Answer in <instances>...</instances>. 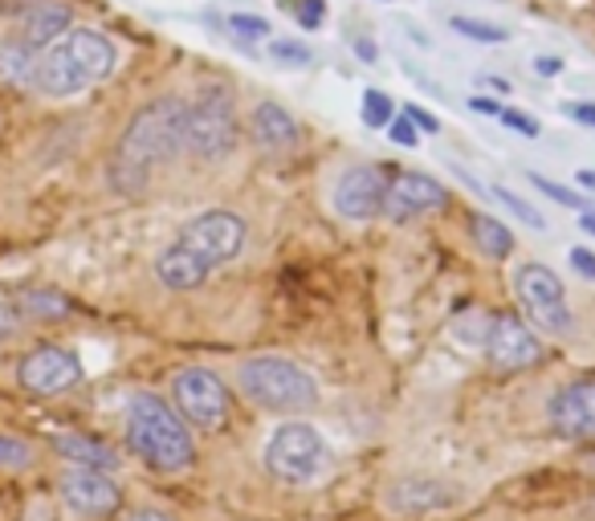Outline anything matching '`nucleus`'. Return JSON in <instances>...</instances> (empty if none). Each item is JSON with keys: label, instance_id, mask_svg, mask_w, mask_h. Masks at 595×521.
<instances>
[{"label": "nucleus", "instance_id": "nucleus-39", "mask_svg": "<svg viewBox=\"0 0 595 521\" xmlns=\"http://www.w3.org/2000/svg\"><path fill=\"white\" fill-rule=\"evenodd\" d=\"M469 106H474V110H481V115H493V118H497V110H502V102L481 99V94H477V99H469Z\"/></svg>", "mask_w": 595, "mask_h": 521}, {"label": "nucleus", "instance_id": "nucleus-5", "mask_svg": "<svg viewBox=\"0 0 595 521\" xmlns=\"http://www.w3.org/2000/svg\"><path fill=\"white\" fill-rule=\"evenodd\" d=\"M241 391L270 412H307L319 404V383L307 367L282 354H257L241 367Z\"/></svg>", "mask_w": 595, "mask_h": 521}, {"label": "nucleus", "instance_id": "nucleus-12", "mask_svg": "<svg viewBox=\"0 0 595 521\" xmlns=\"http://www.w3.org/2000/svg\"><path fill=\"white\" fill-rule=\"evenodd\" d=\"M62 497L74 513H82V518H111L115 509L122 505V493L119 485L99 469H66L62 472Z\"/></svg>", "mask_w": 595, "mask_h": 521}, {"label": "nucleus", "instance_id": "nucleus-25", "mask_svg": "<svg viewBox=\"0 0 595 521\" xmlns=\"http://www.w3.org/2000/svg\"><path fill=\"white\" fill-rule=\"evenodd\" d=\"M270 57L277 62V66H310L314 62V53L302 45V41H289V37H277V41H270Z\"/></svg>", "mask_w": 595, "mask_h": 521}, {"label": "nucleus", "instance_id": "nucleus-21", "mask_svg": "<svg viewBox=\"0 0 595 521\" xmlns=\"http://www.w3.org/2000/svg\"><path fill=\"white\" fill-rule=\"evenodd\" d=\"M449 29L461 34L465 41H477V45H506L510 34L502 29V25H493V21H477V17H453L449 21Z\"/></svg>", "mask_w": 595, "mask_h": 521}, {"label": "nucleus", "instance_id": "nucleus-29", "mask_svg": "<svg viewBox=\"0 0 595 521\" xmlns=\"http://www.w3.org/2000/svg\"><path fill=\"white\" fill-rule=\"evenodd\" d=\"M229 29L237 37H245V41H261V37H270V21L266 17H254V13H233L229 17Z\"/></svg>", "mask_w": 595, "mask_h": 521}, {"label": "nucleus", "instance_id": "nucleus-28", "mask_svg": "<svg viewBox=\"0 0 595 521\" xmlns=\"http://www.w3.org/2000/svg\"><path fill=\"white\" fill-rule=\"evenodd\" d=\"M29 460H34V448L25 440L0 432V469H25Z\"/></svg>", "mask_w": 595, "mask_h": 521}, {"label": "nucleus", "instance_id": "nucleus-11", "mask_svg": "<svg viewBox=\"0 0 595 521\" xmlns=\"http://www.w3.org/2000/svg\"><path fill=\"white\" fill-rule=\"evenodd\" d=\"M82 379V363L78 354L66 351V347H34V351L21 359L17 367V383L29 391V395H62L69 387Z\"/></svg>", "mask_w": 595, "mask_h": 521}, {"label": "nucleus", "instance_id": "nucleus-9", "mask_svg": "<svg viewBox=\"0 0 595 521\" xmlns=\"http://www.w3.org/2000/svg\"><path fill=\"white\" fill-rule=\"evenodd\" d=\"M171 391H176V407L187 424L212 432L229 420V387L221 383V375L205 367H187L171 379Z\"/></svg>", "mask_w": 595, "mask_h": 521}, {"label": "nucleus", "instance_id": "nucleus-14", "mask_svg": "<svg viewBox=\"0 0 595 521\" xmlns=\"http://www.w3.org/2000/svg\"><path fill=\"white\" fill-rule=\"evenodd\" d=\"M546 416L555 424V432L567 440H595V379L567 383L551 395Z\"/></svg>", "mask_w": 595, "mask_h": 521}, {"label": "nucleus", "instance_id": "nucleus-24", "mask_svg": "<svg viewBox=\"0 0 595 521\" xmlns=\"http://www.w3.org/2000/svg\"><path fill=\"white\" fill-rule=\"evenodd\" d=\"M493 200L502 204V208H510L514 217L522 220V224H530V229H534V233H543V229H546L543 212H539V208H530V204L522 200V196H514L510 187H493Z\"/></svg>", "mask_w": 595, "mask_h": 521}, {"label": "nucleus", "instance_id": "nucleus-41", "mask_svg": "<svg viewBox=\"0 0 595 521\" xmlns=\"http://www.w3.org/2000/svg\"><path fill=\"white\" fill-rule=\"evenodd\" d=\"M486 86L502 90V94H510V82H506V78H497V74H486Z\"/></svg>", "mask_w": 595, "mask_h": 521}, {"label": "nucleus", "instance_id": "nucleus-15", "mask_svg": "<svg viewBox=\"0 0 595 521\" xmlns=\"http://www.w3.org/2000/svg\"><path fill=\"white\" fill-rule=\"evenodd\" d=\"M432 208H444V187L432 180V175H421V171H404L396 175L384 192V212H388L396 224L412 217H425Z\"/></svg>", "mask_w": 595, "mask_h": 521}, {"label": "nucleus", "instance_id": "nucleus-13", "mask_svg": "<svg viewBox=\"0 0 595 521\" xmlns=\"http://www.w3.org/2000/svg\"><path fill=\"white\" fill-rule=\"evenodd\" d=\"M384 171L372 168V164H359V168H347L335 184V212L347 220H372L375 212H384Z\"/></svg>", "mask_w": 595, "mask_h": 521}, {"label": "nucleus", "instance_id": "nucleus-3", "mask_svg": "<svg viewBox=\"0 0 595 521\" xmlns=\"http://www.w3.org/2000/svg\"><path fill=\"white\" fill-rule=\"evenodd\" d=\"M115 66H119V50L111 37L99 29H86V25H69L66 34L37 57L34 90L46 99H74L90 86L106 82Z\"/></svg>", "mask_w": 595, "mask_h": 521}, {"label": "nucleus", "instance_id": "nucleus-37", "mask_svg": "<svg viewBox=\"0 0 595 521\" xmlns=\"http://www.w3.org/2000/svg\"><path fill=\"white\" fill-rule=\"evenodd\" d=\"M559 69H562V57H551V53L534 57V74H543V78H555Z\"/></svg>", "mask_w": 595, "mask_h": 521}, {"label": "nucleus", "instance_id": "nucleus-26", "mask_svg": "<svg viewBox=\"0 0 595 521\" xmlns=\"http://www.w3.org/2000/svg\"><path fill=\"white\" fill-rule=\"evenodd\" d=\"M530 184L539 187L543 196H551L555 204H562V208H579V212H587V196H579V192H571V187L555 184V180H546V175H534V171H530Z\"/></svg>", "mask_w": 595, "mask_h": 521}, {"label": "nucleus", "instance_id": "nucleus-10", "mask_svg": "<svg viewBox=\"0 0 595 521\" xmlns=\"http://www.w3.org/2000/svg\"><path fill=\"white\" fill-rule=\"evenodd\" d=\"M481 347H486L490 367L497 370H527L534 367V363H543V342H539V335L527 326V318H518V314H497V318H490Z\"/></svg>", "mask_w": 595, "mask_h": 521}, {"label": "nucleus", "instance_id": "nucleus-44", "mask_svg": "<svg viewBox=\"0 0 595 521\" xmlns=\"http://www.w3.org/2000/svg\"><path fill=\"white\" fill-rule=\"evenodd\" d=\"M131 521H168V518H164V513H135Z\"/></svg>", "mask_w": 595, "mask_h": 521}, {"label": "nucleus", "instance_id": "nucleus-20", "mask_svg": "<svg viewBox=\"0 0 595 521\" xmlns=\"http://www.w3.org/2000/svg\"><path fill=\"white\" fill-rule=\"evenodd\" d=\"M469 236L477 240V249L493 257V261H502V257H510L514 249V233L502 224V220L486 217V212H469Z\"/></svg>", "mask_w": 595, "mask_h": 521}, {"label": "nucleus", "instance_id": "nucleus-23", "mask_svg": "<svg viewBox=\"0 0 595 521\" xmlns=\"http://www.w3.org/2000/svg\"><path fill=\"white\" fill-rule=\"evenodd\" d=\"M441 485H421V481H409L400 485V493H391V505L396 509H421V505H441L444 497L437 493Z\"/></svg>", "mask_w": 595, "mask_h": 521}, {"label": "nucleus", "instance_id": "nucleus-34", "mask_svg": "<svg viewBox=\"0 0 595 521\" xmlns=\"http://www.w3.org/2000/svg\"><path fill=\"white\" fill-rule=\"evenodd\" d=\"M404 115L412 118V127H416V131H428V135H437V131H441V122L428 115V110H421V106H409Z\"/></svg>", "mask_w": 595, "mask_h": 521}, {"label": "nucleus", "instance_id": "nucleus-30", "mask_svg": "<svg viewBox=\"0 0 595 521\" xmlns=\"http://www.w3.org/2000/svg\"><path fill=\"white\" fill-rule=\"evenodd\" d=\"M497 118H502V127L518 131L522 139H539V122H534L530 115H522V110H514V106H502V110H497Z\"/></svg>", "mask_w": 595, "mask_h": 521}, {"label": "nucleus", "instance_id": "nucleus-19", "mask_svg": "<svg viewBox=\"0 0 595 521\" xmlns=\"http://www.w3.org/2000/svg\"><path fill=\"white\" fill-rule=\"evenodd\" d=\"M37 57H41V53L29 50L17 34L4 37V41H0V86H9V90H29V86H34V74H37Z\"/></svg>", "mask_w": 595, "mask_h": 521}, {"label": "nucleus", "instance_id": "nucleus-40", "mask_svg": "<svg viewBox=\"0 0 595 521\" xmlns=\"http://www.w3.org/2000/svg\"><path fill=\"white\" fill-rule=\"evenodd\" d=\"M355 53H359V62H375V57H379V50H375V41H363V37L355 41Z\"/></svg>", "mask_w": 595, "mask_h": 521}, {"label": "nucleus", "instance_id": "nucleus-16", "mask_svg": "<svg viewBox=\"0 0 595 521\" xmlns=\"http://www.w3.org/2000/svg\"><path fill=\"white\" fill-rule=\"evenodd\" d=\"M249 135L266 155H282L298 143V122L289 118L286 106L277 102H257L254 118H249Z\"/></svg>", "mask_w": 595, "mask_h": 521}, {"label": "nucleus", "instance_id": "nucleus-45", "mask_svg": "<svg viewBox=\"0 0 595 521\" xmlns=\"http://www.w3.org/2000/svg\"><path fill=\"white\" fill-rule=\"evenodd\" d=\"M379 4H391V0H379Z\"/></svg>", "mask_w": 595, "mask_h": 521}, {"label": "nucleus", "instance_id": "nucleus-36", "mask_svg": "<svg viewBox=\"0 0 595 521\" xmlns=\"http://www.w3.org/2000/svg\"><path fill=\"white\" fill-rule=\"evenodd\" d=\"M567 115L595 131V102H575V106H567Z\"/></svg>", "mask_w": 595, "mask_h": 521}, {"label": "nucleus", "instance_id": "nucleus-32", "mask_svg": "<svg viewBox=\"0 0 595 521\" xmlns=\"http://www.w3.org/2000/svg\"><path fill=\"white\" fill-rule=\"evenodd\" d=\"M21 326H25V314H21V310L13 302H0V342L17 338Z\"/></svg>", "mask_w": 595, "mask_h": 521}, {"label": "nucleus", "instance_id": "nucleus-33", "mask_svg": "<svg viewBox=\"0 0 595 521\" xmlns=\"http://www.w3.org/2000/svg\"><path fill=\"white\" fill-rule=\"evenodd\" d=\"M323 21H326L323 0H302V9H298V25H302V29H319Z\"/></svg>", "mask_w": 595, "mask_h": 521}, {"label": "nucleus", "instance_id": "nucleus-1", "mask_svg": "<svg viewBox=\"0 0 595 521\" xmlns=\"http://www.w3.org/2000/svg\"><path fill=\"white\" fill-rule=\"evenodd\" d=\"M184 118L187 102L176 94H164V99L147 102L143 110H135L119 147H115V159H111V187L122 196L143 192L159 164H171L184 152Z\"/></svg>", "mask_w": 595, "mask_h": 521}, {"label": "nucleus", "instance_id": "nucleus-38", "mask_svg": "<svg viewBox=\"0 0 595 521\" xmlns=\"http://www.w3.org/2000/svg\"><path fill=\"white\" fill-rule=\"evenodd\" d=\"M34 4H41V0H0V13H9V17H25Z\"/></svg>", "mask_w": 595, "mask_h": 521}, {"label": "nucleus", "instance_id": "nucleus-17", "mask_svg": "<svg viewBox=\"0 0 595 521\" xmlns=\"http://www.w3.org/2000/svg\"><path fill=\"white\" fill-rule=\"evenodd\" d=\"M17 37L29 45V50H50L57 37L69 29V4L66 0H41V4H34L25 17H17Z\"/></svg>", "mask_w": 595, "mask_h": 521}, {"label": "nucleus", "instance_id": "nucleus-7", "mask_svg": "<svg viewBox=\"0 0 595 521\" xmlns=\"http://www.w3.org/2000/svg\"><path fill=\"white\" fill-rule=\"evenodd\" d=\"M514 294H518V305L534 330L543 335H571L575 330V314L567 305V294H562V282L546 265H522L514 273Z\"/></svg>", "mask_w": 595, "mask_h": 521}, {"label": "nucleus", "instance_id": "nucleus-4", "mask_svg": "<svg viewBox=\"0 0 595 521\" xmlns=\"http://www.w3.org/2000/svg\"><path fill=\"white\" fill-rule=\"evenodd\" d=\"M127 444L155 472H184L196 456L184 416H176V407H168L152 391H139L127 404Z\"/></svg>", "mask_w": 595, "mask_h": 521}, {"label": "nucleus", "instance_id": "nucleus-43", "mask_svg": "<svg viewBox=\"0 0 595 521\" xmlns=\"http://www.w3.org/2000/svg\"><path fill=\"white\" fill-rule=\"evenodd\" d=\"M583 233L595 236V212H583Z\"/></svg>", "mask_w": 595, "mask_h": 521}, {"label": "nucleus", "instance_id": "nucleus-31", "mask_svg": "<svg viewBox=\"0 0 595 521\" xmlns=\"http://www.w3.org/2000/svg\"><path fill=\"white\" fill-rule=\"evenodd\" d=\"M388 139L391 143H400V147H416V143H421V131L412 127L409 115H400V118H391L388 122Z\"/></svg>", "mask_w": 595, "mask_h": 521}, {"label": "nucleus", "instance_id": "nucleus-2", "mask_svg": "<svg viewBox=\"0 0 595 521\" xmlns=\"http://www.w3.org/2000/svg\"><path fill=\"white\" fill-rule=\"evenodd\" d=\"M241 249H245V220L237 212H224V208L201 212L155 257V277L168 289H196L208 282V273L233 261Z\"/></svg>", "mask_w": 595, "mask_h": 521}, {"label": "nucleus", "instance_id": "nucleus-27", "mask_svg": "<svg viewBox=\"0 0 595 521\" xmlns=\"http://www.w3.org/2000/svg\"><path fill=\"white\" fill-rule=\"evenodd\" d=\"M391 99L384 94V90H367L363 94V122L372 127V131H379V127H388L391 122Z\"/></svg>", "mask_w": 595, "mask_h": 521}, {"label": "nucleus", "instance_id": "nucleus-42", "mask_svg": "<svg viewBox=\"0 0 595 521\" xmlns=\"http://www.w3.org/2000/svg\"><path fill=\"white\" fill-rule=\"evenodd\" d=\"M579 184L587 187V192H595V171H579Z\"/></svg>", "mask_w": 595, "mask_h": 521}, {"label": "nucleus", "instance_id": "nucleus-22", "mask_svg": "<svg viewBox=\"0 0 595 521\" xmlns=\"http://www.w3.org/2000/svg\"><path fill=\"white\" fill-rule=\"evenodd\" d=\"M25 314L29 318H62L69 314V302L53 289H34V294H25Z\"/></svg>", "mask_w": 595, "mask_h": 521}, {"label": "nucleus", "instance_id": "nucleus-6", "mask_svg": "<svg viewBox=\"0 0 595 521\" xmlns=\"http://www.w3.org/2000/svg\"><path fill=\"white\" fill-rule=\"evenodd\" d=\"M237 110L229 86H208L201 99L187 106L184 118V152L217 164L237 147Z\"/></svg>", "mask_w": 595, "mask_h": 521}, {"label": "nucleus", "instance_id": "nucleus-35", "mask_svg": "<svg viewBox=\"0 0 595 521\" xmlns=\"http://www.w3.org/2000/svg\"><path fill=\"white\" fill-rule=\"evenodd\" d=\"M571 265H575L583 277H595V252L592 249H571Z\"/></svg>", "mask_w": 595, "mask_h": 521}, {"label": "nucleus", "instance_id": "nucleus-8", "mask_svg": "<svg viewBox=\"0 0 595 521\" xmlns=\"http://www.w3.org/2000/svg\"><path fill=\"white\" fill-rule=\"evenodd\" d=\"M326 465V444L310 424H282L266 444V469L286 485H307Z\"/></svg>", "mask_w": 595, "mask_h": 521}, {"label": "nucleus", "instance_id": "nucleus-18", "mask_svg": "<svg viewBox=\"0 0 595 521\" xmlns=\"http://www.w3.org/2000/svg\"><path fill=\"white\" fill-rule=\"evenodd\" d=\"M53 453L66 456L69 465H78V469H99V472H111L119 465V456L111 444L94 437H82V432H66V437H53Z\"/></svg>", "mask_w": 595, "mask_h": 521}]
</instances>
